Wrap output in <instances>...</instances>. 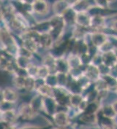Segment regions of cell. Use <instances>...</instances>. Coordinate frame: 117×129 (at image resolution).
Wrapping results in <instances>:
<instances>
[{
  "label": "cell",
  "instance_id": "1",
  "mask_svg": "<svg viewBox=\"0 0 117 129\" xmlns=\"http://www.w3.org/2000/svg\"><path fill=\"white\" fill-rule=\"evenodd\" d=\"M0 43L7 53L15 58L18 56L20 47L10 31L6 26L0 28Z\"/></svg>",
  "mask_w": 117,
  "mask_h": 129
},
{
  "label": "cell",
  "instance_id": "2",
  "mask_svg": "<svg viewBox=\"0 0 117 129\" xmlns=\"http://www.w3.org/2000/svg\"><path fill=\"white\" fill-rule=\"evenodd\" d=\"M32 12L37 15H45L49 13L50 6L46 1H34L31 4Z\"/></svg>",
  "mask_w": 117,
  "mask_h": 129
},
{
  "label": "cell",
  "instance_id": "3",
  "mask_svg": "<svg viewBox=\"0 0 117 129\" xmlns=\"http://www.w3.org/2000/svg\"><path fill=\"white\" fill-rule=\"evenodd\" d=\"M37 112L32 108V107L29 103L22 104L18 109V115L22 117L24 120H32L35 118Z\"/></svg>",
  "mask_w": 117,
  "mask_h": 129
},
{
  "label": "cell",
  "instance_id": "4",
  "mask_svg": "<svg viewBox=\"0 0 117 129\" xmlns=\"http://www.w3.org/2000/svg\"><path fill=\"white\" fill-rule=\"evenodd\" d=\"M106 21L105 18L100 14H95L91 16L89 27L91 28L95 31H100L102 28L105 27Z\"/></svg>",
  "mask_w": 117,
  "mask_h": 129
},
{
  "label": "cell",
  "instance_id": "5",
  "mask_svg": "<svg viewBox=\"0 0 117 129\" xmlns=\"http://www.w3.org/2000/svg\"><path fill=\"white\" fill-rule=\"evenodd\" d=\"M83 74L91 82H95L100 78V74L98 67L91 63L85 67V69H83Z\"/></svg>",
  "mask_w": 117,
  "mask_h": 129
},
{
  "label": "cell",
  "instance_id": "6",
  "mask_svg": "<svg viewBox=\"0 0 117 129\" xmlns=\"http://www.w3.org/2000/svg\"><path fill=\"white\" fill-rule=\"evenodd\" d=\"M38 44L40 48L43 49H51L54 45V40L49 33H42L38 37Z\"/></svg>",
  "mask_w": 117,
  "mask_h": 129
},
{
  "label": "cell",
  "instance_id": "7",
  "mask_svg": "<svg viewBox=\"0 0 117 129\" xmlns=\"http://www.w3.org/2000/svg\"><path fill=\"white\" fill-rule=\"evenodd\" d=\"M91 16L88 12L76 13L75 23L77 26L83 28H89Z\"/></svg>",
  "mask_w": 117,
  "mask_h": 129
},
{
  "label": "cell",
  "instance_id": "8",
  "mask_svg": "<svg viewBox=\"0 0 117 129\" xmlns=\"http://www.w3.org/2000/svg\"><path fill=\"white\" fill-rule=\"evenodd\" d=\"M108 40V36L102 31H94L91 33V45L97 48H100Z\"/></svg>",
  "mask_w": 117,
  "mask_h": 129
},
{
  "label": "cell",
  "instance_id": "9",
  "mask_svg": "<svg viewBox=\"0 0 117 129\" xmlns=\"http://www.w3.org/2000/svg\"><path fill=\"white\" fill-rule=\"evenodd\" d=\"M100 54H101L102 63L105 66L108 67L110 69L117 67V58L113 51L105 53H100Z\"/></svg>",
  "mask_w": 117,
  "mask_h": 129
},
{
  "label": "cell",
  "instance_id": "10",
  "mask_svg": "<svg viewBox=\"0 0 117 129\" xmlns=\"http://www.w3.org/2000/svg\"><path fill=\"white\" fill-rule=\"evenodd\" d=\"M72 3H69L67 1H56L53 5V11L55 15L62 16L69 8L71 7Z\"/></svg>",
  "mask_w": 117,
  "mask_h": 129
},
{
  "label": "cell",
  "instance_id": "11",
  "mask_svg": "<svg viewBox=\"0 0 117 129\" xmlns=\"http://www.w3.org/2000/svg\"><path fill=\"white\" fill-rule=\"evenodd\" d=\"M53 119L56 124L59 127H65L68 125L69 123V117L67 112H56L53 115Z\"/></svg>",
  "mask_w": 117,
  "mask_h": 129
},
{
  "label": "cell",
  "instance_id": "12",
  "mask_svg": "<svg viewBox=\"0 0 117 129\" xmlns=\"http://www.w3.org/2000/svg\"><path fill=\"white\" fill-rule=\"evenodd\" d=\"M18 115V114L13 109H10L5 111H2L0 118L4 122L7 123L8 125H12L16 120Z\"/></svg>",
  "mask_w": 117,
  "mask_h": 129
},
{
  "label": "cell",
  "instance_id": "13",
  "mask_svg": "<svg viewBox=\"0 0 117 129\" xmlns=\"http://www.w3.org/2000/svg\"><path fill=\"white\" fill-rule=\"evenodd\" d=\"M3 97L5 103L13 104L18 101V93L15 89L10 87H7L3 89Z\"/></svg>",
  "mask_w": 117,
  "mask_h": 129
},
{
  "label": "cell",
  "instance_id": "14",
  "mask_svg": "<svg viewBox=\"0 0 117 129\" xmlns=\"http://www.w3.org/2000/svg\"><path fill=\"white\" fill-rule=\"evenodd\" d=\"M56 58L53 55V54L48 53L46 54L42 58V65L45 67L46 68L48 69V70L50 71V73L52 74V72L54 71L56 73Z\"/></svg>",
  "mask_w": 117,
  "mask_h": 129
},
{
  "label": "cell",
  "instance_id": "15",
  "mask_svg": "<svg viewBox=\"0 0 117 129\" xmlns=\"http://www.w3.org/2000/svg\"><path fill=\"white\" fill-rule=\"evenodd\" d=\"M90 7V3L87 1H75L71 5V8L76 13L88 12Z\"/></svg>",
  "mask_w": 117,
  "mask_h": 129
},
{
  "label": "cell",
  "instance_id": "16",
  "mask_svg": "<svg viewBox=\"0 0 117 129\" xmlns=\"http://www.w3.org/2000/svg\"><path fill=\"white\" fill-rule=\"evenodd\" d=\"M67 62L68 64L69 69H79L82 67L81 62L80 60V57L78 55L71 53L67 58Z\"/></svg>",
  "mask_w": 117,
  "mask_h": 129
},
{
  "label": "cell",
  "instance_id": "17",
  "mask_svg": "<svg viewBox=\"0 0 117 129\" xmlns=\"http://www.w3.org/2000/svg\"><path fill=\"white\" fill-rule=\"evenodd\" d=\"M36 91L39 93V95L42 97L54 99V89L52 87L46 85L45 83L41 85Z\"/></svg>",
  "mask_w": 117,
  "mask_h": 129
},
{
  "label": "cell",
  "instance_id": "18",
  "mask_svg": "<svg viewBox=\"0 0 117 129\" xmlns=\"http://www.w3.org/2000/svg\"><path fill=\"white\" fill-rule=\"evenodd\" d=\"M26 77H27V76L15 75V76L14 77L13 79V85L15 87V88L18 89V90L24 89Z\"/></svg>",
  "mask_w": 117,
  "mask_h": 129
},
{
  "label": "cell",
  "instance_id": "19",
  "mask_svg": "<svg viewBox=\"0 0 117 129\" xmlns=\"http://www.w3.org/2000/svg\"><path fill=\"white\" fill-rule=\"evenodd\" d=\"M101 78L105 82V83H106V85H107L109 90H110V89L115 90L117 85V78H115L110 75L101 76Z\"/></svg>",
  "mask_w": 117,
  "mask_h": 129
},
{
  "label": "cell",
  "instance_id": "20",
  "mask_svg": "<svg viewBox=\"0 0 117 129\" xmlns=\"http://www.w3.org/2000/svg\"><path fill=\"white\" fill-rule=\"evenodd\" d=\"M83 99V96L82 94H74L72 93L69 95V106L78 108L81 102Z\"/></svg>",
  "mask_w": 117,
  "mask_h": 129
},
{
  "label": "cell",
  "instance_id": "21",
  "mask_svg": "<svg viewBox=\"0 0 117 129\" xmlns=\"http://www.w3.org/2000/svg\"><path fill=\"white\" fill-rule=\"evenodd\" d=\"M38 67L37 65H36L33 63H30L28 65L27 68L26 69V72H27V76L32 77V78H37V71H38Z\"/></svg>",
  "mask_w": 117,
  "mask_h": 129
},
{
  "label": "cell",
  "instance_id": "22",
  "mask_svg": "<svg viewBox=\"0 0 117 129\" xmlns=\"http://www.w3.org/2000/svg\"><path fill=\"white\" fill-rule=\"evenodd\" d=\"M114 48L115 46L113 45V43L109 40H108L103 45H102L100 48H97V50L100 53H105L113 51Z\"/></svg>",
  "mask_w": 117,
  "mask_h": 129
},
{
  "label": "cell",
  "instance_id": "23",
  "mask_svg": "<svg viewBox=\"0 0 117 129\" xmlns=\"http://www.w3.org/2000/svg\"><path fill=\"white\" fill-rule=\"evenodd\" d=\"M103 113L104 116L106 118H109V119H112L116 116V113L114 112V110L113 109L111 104L110 105H105L104 106L103 108Z\"/></svg>",
  "mask_w": 117,
  "mask_h": 129
},
{
  "label": "cell",
  "instance_id": "24",
  "mask_svg": "<svg viewBox=\"0 0 117 129\" xmlns=\"http://www.w3.org/2000/svg\"><path fill=\"white\" fill-rule=\"evenodd\" d=\"M95 90H96L97 92H100V91H103V90H109L105 82L101 78V77H100V78L99 80H97L96 82H95Z\"/></svg>",
  "mask_w": 117,
  "mask_h": 129
},
{
  "label": "cell",
  "instance_id": "25",
  "mask_svg": "<svg viewBox=\"0 0 117 129\" xmlns=\"http://www.w3.org/2000/svg\"><path fill=\"white\" fill-rule=\"evenodd\" d=\"M50 71L48 70V68H46L45 67L40 65L38 67V71H37V78H40L45 80L48 75H50Z\"/></svg>",
  "mask_w": 117,
  "mask_h": 129
},
{
  "label": "cell",
  "instance_id": "26",
  "mask_svg": "<svg viewBox=\"0 0 117 129\" xmlns=\"http://www.w3.org/2000/svg\"><path fill=\"white\" fill-rule=\"evenodd\" d=\"M35 78H32L30 77L27 76L26 81H25V86L24 90L27 91H32L35 90Z\"/></svg>",
  "mask_w": 117,
  "mask_h": 129
},
{
  "label": "cell",
  "instance_id": "27",
  "mask_svg": "<svg viewBox=\"0 0 117 129\" xmlns=\"http://www.w3.org/2000/svg\"><path fill=\"white\" fill-rule=\"evenodd\" d=\"M81 120L85 122H88V123L95 122L97 120L95 114H94V113H87V114H86V115H84L81 117Z\"/></svg>",
  "mask_w": 117,
  "mask_h": 129
},
{
  "label": "cell",
  "instance_id": "28",
  "mask_svg": "<svg viewBox=\"0 0 117 129\" xmlns=\"http://www.w3.org/2000/svg\"><path fill=\"white\" fill-rule=\"evenodd\" d=\"M97 7L100 9H108L109 7V1H95Z\"/></svg>",
  "mask_w": 117,
  "mask_h": 129
},
{
  "label": "cell",
  "instance_id": "29",
  "mask_svg": "<svg viewBox=\"0 0 117 129\" xmlns=\"http://www.w3.org/2000/svg\"><path fill=\"white\" fill-rule=\"evenodd\" d=\"M110 28L113 31H117V19L113 20L110 24Z\"/></svg>",
  "mask_w": 117,
  "mask_h": 129
},
{
  "label": "cell",
  "instance_id": "30",
  "mask_svg": "<svg viewBox=\"0 0 117 129\" xmlns=\"http://www.w3.org/2000/svg\"><path fill=\"white\" fill-rule=\"evenodd\" d=\"M5 102L4 101V97H3V90L0 88V106Z\"/></svg>",
  "mask_w": 117,
  "mask_h": 129
},
{
  "label": "cell",
  "instance_id": "31",
  "mask_svg": "<svg viewBox=\"0 0 117 129\" xmlns=\"http://www.w3.org/2000/svg\"><path fill=\"white\" fill-rule=\"evenodd\" d=\"M111 106H112L113 109L114 110L115 113L117 115V100H116L114 102H113L112 104H111Z\"/></svg>",
  "mask_w": 117,
  "mask_h": 129
},
{
  "label": "cell",
  "instance_id": "32",
  "mask_svg": "<svg viewBox=\"0 0 117 129\" xmlns=\"http://www.w3.org/2000/svg\"><path fill=\"white\" fill-rule=\"evenodd\" d=\"M103 129H114L111 125H104Z\"/></svg>",
  "mask_w": 117,
  "mask_h": 129
},
{
  "label": "cell",
  "instance_id": "33",
  "mask_svg": "<svg viewBox=\"0 0 117 129\" xmlns=\"http://www.w3.org/2000/svg\"><path fill=\"white\" fill-rule=\"evenodd\" d=\"M113 53L115 54V55L116 56L117 58V47H115V48H114V49L113 50Z\"/></svg>",
  "mask_w": 117,
  "mask_h": 129
},
{
  "label": "cell",
  "instance_id": "34",
  "mask_svg": "<svg viewBox=\"0 0 117 129\" xmlns=\"http://www.w3.org/2000/svg\"><path fill=\"white\" fill-rule=\"evenodd\" d=\"M4 129H15L14 128L13 126H10V125H9V126H7V127H5Z\"/></svg>",
  "mask_w": 117,
  "mask_h": 129
},
{
  "label": "cell",
  "instance_id": "35",
  "mask_svg": "<svg viewBox=\"0 0 117 129\" xmlns=\"http://www.w3.org/2000/svg\"><path fill=\"white\" fill-rule=\"evenodd\" d=\"M115 92H116V93L117 94V85L116 87V88H115Z\"/></svg>",
  "mask_w": 117,
  "mask_h": 129
},
{
  "label": "cell",
  "instance_id": "36",
  "mask_svg": "<svg viewBox=\"0 0 117 129\" xmlns=\"http://www.w3.org/2000/svg\"><path fill=\"white\" fill-rule=\"evenodd\" d=\"M1 113H2V110L0 109V115H1Z\"/></svg>",
  "mask_w": 117,
  "mask_h": 129
},
{
  "label": "cell",
  "instance_id": "37",
  "mask_svg": "<svg viewBox=\"0 0 117 129\" xmlns=\"http://www.w3.org/2000/svg\"><path fill=\"white\" fill-rule=\"evenodd\" d=\"M1 3H2V2H0V7H1Z\"/></svg>",
  "mask_w": 117,
  "mask_h": 129
},
{
  "label": "cell",
  "instance_id": "38",
  "mask_svg": "<svg viewBox=\"0 0 117 129\" xmlns=\"http://www.w3.org/2000/svg\"><path fill=\"white\" fill-rule=\"evenodd\" d=\"M57 129H65V128H57Z\"/></svg>",
  "mask_w": 117,
  "mask_h": 129
}]
</instances>
